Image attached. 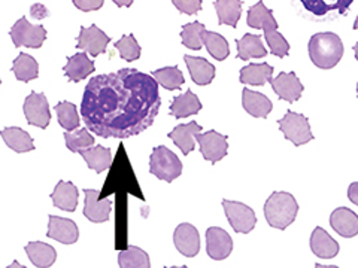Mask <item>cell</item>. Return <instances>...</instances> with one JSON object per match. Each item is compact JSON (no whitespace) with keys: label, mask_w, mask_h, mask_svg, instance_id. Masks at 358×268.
Segmentation results:
<instances>
[{"label":"cell","mask_w":358,"mask_h":268,"mask_svg":"<svg viewBox=\"0 0 358 268\" xmlns=\"http://www.w3.org/2000/svg\"><path fill=\"white\" fill-rule=\"evenodd\" d=\"M13 73L21 82H30L33 80H38L39 76V64L38 61L29 54L21 52L18 57L14 60L13 64Z\"/></svg>","instance_id":"4dcf8cb0"},{"label":"cell","mask_w":358,"mask_h":268,"mask_svg":"<svg viewBox=\"0 0 358 268\" xmlns=\"http://www.w3.org/2000/svg\"><path fill=\"white\" fill-rule=\"evenodd\" d=\"M78 198H80V193H78V188L72 182L60 181L55 185L51 194L52 204L64 211H75L78 206Z\"/></svg>","instance_id":"cb8c5ba5"},{"label":"cell","mask_w":358,"mask_h":268,"mask_svg":"<svg viewBox=\"0 0 358 268\" xmlns=\"http://www.w3.org/2000/svg\"><path fill=\"white\" fill-rule=\"evenodd\" d=\"M30 262L38 268H50L57 260V251L43 241H30L24 246Z\"/></svg>","instance_id":"603a6c76"},{"label":"cell","mask_w":358,"mask_h":268,"mask_svg":"<svg viewBox=\"0 0 358 268\" xmlns=\"http://www.w3.org/2000/svg\"><path fill=\"white\" fill-rule=\"evenodd\" d=\"M233 251V240L230 234L220 227L206 230V252L214 261H224Z\"/></svg>","instance_id":"8fae6325"},{"label":"cell","mask_w":358,"mask_h":268,"mask_svg":"<svg viewBox=\"0 0 358 268\" xmlns=\"http://www.w3.org/2000/svg\"><path fill=\"white\" fill-rule=\"evenodd\" d=\"M299 204L293 194L275 191L264 203V216L268 225L276 230H287L297 218Z\"/></svg>","instance_id":"3957f363"},{"label":"cell","mask_w":358,"mask_h":268,"mask_svg":"<svg viewBox=\"0 0 358 268\" xmlns=\"http://www.w3.org/2000/svg\"><path fill=\"white\" fill-rule=\"evenodd\" d=\"M9 36L13 39L15 48H41L45 39H47V30L43 26H33L26 17L20 18L9 31Z\"/></svg>","instance_id":"8992f818"},{"label":"cell","mask_w":358,"mask_h":268,"mask_svg":"<svg viewBox=\"0 0 358 268\" xmlns=\"http://www.w3.org/2000/svg\"><path fill=\"white\" fill-rule=\"evenodd\" d=\"M0 136H2L6 147L17 154L35 151V142H33L31 136L20 127H6L0 131Z\"/></svg>","instance_id":"d4e9b609"},{"label":"cell","mask_w":358,"mask_h":268,"mask_svg":"<svg viewBox=\"0 0 358 268\" xmlns=\"http://www.w3.org/2000/svg\"><path fill=\"white\" fill-rule=\"evenodd\" d=\"M166 268H188L187 265H179V267H166Z\"/></svg>","instance_id":"816d5d0a"},{"label":"cell","mask_w":358,"mask_h":268,"mask_svg":"<svg viewBox=\"0 0 358 268\" xmlns=\"http://www.w3.org/2000/svg\"><path fill=\"white\" fill-rule=\"evenodd\" d=\"M278 124L284 137L293 143L294 147H301V144H306L313 140L309 119L305 115L297 114V112L288 110L285 117L278 121Z\"/></svg>","instance_id":"5b68a950"},{"label":"cell","mask_w":358,"mask_h":268,"mask_svg":"<svg viewBox=\"0 0 358 268\" xmlns=\"http://www.w3.org/2000/svg\"><path fill=\"white\" fill-rule=\"evenodd\" d=\"M47 237L62 244H73L80 239V230L72 219L50 215Z\"/></svg>","instance_id":"9a60e30c"},{"label":"cell","mask_w":358,"mask_h":268,"mask_svg":"<svg viewBox=\"0 0 358 268\" xmlns=\"http://www.w3.org/2000/svg\"><path fill=\"white\" fill-rule=\"evenodd\" d=\"M357 96H358V84H357Z\"/></svg>","instance_id":"f5cc1de1"},{"label":"cell","mask_w":358,"mask_h":268,"mask_svg":"<svg viewBox=\"0 0 358 268\" xmlns=\"http://www.w3.org/2000/svg\"><path fill=\"white\" fill-rule=\"evenodd\" d=\"M272 89L275 94L281 98L285 100L288 103H294L301 97V93H303L305 87L301 85L300 80L294 72H281L275 80L272 77L271 81Z\"/></svg>","instance_id":"4fadbf2b"},{"label":"cell","mask_w":358,"mask_h":268,"mask_svg":"<svg viewBox=\"0 0 358 268\" xmlns=\"http://www.w3.org/2000/svg\"><path fill=\"white\" fill-rule=\"evenodd\" d=\"M76 39H78L76 50L88 52L93 59L99 57L100 54H105L108 43L110 42V38L103 30H100L96 24H93L92 27H81L80 36Z\"/></svg>","instance_id":"30bf717a"},{"label":"cell","mask_w":358,"mask_h":268,"mask_svg":"<svg viewBox=\"0 0 358 268\" xmlns=\"http://www.w3.org/2000/svg\"><path fill=\"white\" fill-rule=\"evenodd\" d=\"M96 66L87 57V52H76L72 57L67 59V64L63 67V72L67 76V80L78 84L88 75L94 73Z\"/></svg>","instance_id":"ac0fdd59"},{"label":"cell","mask_w":358,"mask_h":268,"mask_svg":"<svg viewBox=\"0 0 358 268\" xmlns=\"http://www.w3.org/2000/svg\"><path fill=\"white\" fill-rule=\"evenodd\" d=\"M173 243L179 253L187 258H194L200 252V234L192 223H179L173 232Z\"/></svg>","instance_id":"7c38bea8"},{"label":"cell","mask_w":358,"mask_h":268,"mask_svg":"<svg viewBox=\"0 0 358 268\" xmlns=\"http://www.w3.org/2000/svg\"><path fill=\"white\" fill-rule=\"evenodd\" d=\"M120 268H151L150 255L138 246H129L118 253Z\"/></svg>","instance_id":"d6a6232c"},{"label":"cell","mask_w":358,"mask_h":268,"mask_svg":"<svg viewBox=\"0 0 358 268\" xmlns=\"http://www.w3.org/2000/svg\"><path fill=\"white\" fill-rule=\"evenodd\" d=\"M352 2H354V0H338V2H336V3L333 5V9L339 10V14L343 15V14L346 13V9H348V8L351 6Z\"/></svg>","instance_id":"ee69618b"},{"label":"cell","mask_w":358,"mask_h":268,"mask_svg":"<svg viewBox=\"0 0 358 268\" xmlns=\"http://www.w3.org/2000/svg\"><path fill=\"white\" fill-rule=\"evenodd\" d=\"M310 61L320 69L329 70L343 57V43L341 38L331 31L313 35L308 43Z\"/></svg>","instance_id":"7a4b0ae2"},{"label":"cell","mask_w":358,"mask_h":268,"mask_svg":"<svg viewBox=\"0 0 358 268\" xmlns=\"http://www.w3.org/2000/svg\"><path fill=\"white\" fill-rule=\"evenodd\" d=\"M242 0H215L214 8L218 15V24L238 27L242 15Z\"/></svg>","instance_id":"f1b7e54d"},{"label":"cell","mask_w":358,"mask_h":268,"mask_svg":"<svg viewBox=\"0 0 358 268\" xmlns=\"http://www.w3.org/2000/svg\"><path fill=\"white\" fill-rule=\"evenodd\" d=\"M196 140L199 142L200 152L203 155V158L215 164L221 161L224 156L229 152V143L226 134H220L215 130H210L206 133H199L196 136Z\"/></svg>","instance_id":"9c48e42d"},{"label":"cell","mask_w":358,"mask_h":268,"mask_svg":"<svg viewBox=\"0 0 358 268\" xmlns=\"http://www.w3.org/2000/svg\"><path fill=\"white\" fill-rule=\"evenodd\" d=\"M222 209L231 228L238 234H250L257 225L255 211L241 201L222 200Z\"/></svg>","instance_id":"52a82bcc"},{"label":"cell","mask_w":358,"mask_h":268,"mask_svg":"<svg viewBox=\"0 0 358 268\" xmlns=\"http://www.w3.org/2000/svg\"><path fill=\"white\" fill-rule=\"evenodd\" d=\"M354 30H358V17L355 18V21H354V27H352Z\"/></svg>","instance_id":"f907efd6"},{"label":"cell","mask_w":358,"mask_h":268,"mask_svg":"<svg viewBox=\"0 0 358 268\" xmlns=\"http://www.w3.org/2000/svg\"><path fill=\"white\" fill-rule=\"evenodd\" d=\"M172 3L185 15H196L201 10V0H172Z\"/></svg>","instance_id":"60d3db41"},{"label":"cell","mask_w":358,"mask_h":268,"mask_svg":"<svg viewBox=\"0 0 358 268\" xmlns=\"http://www.w3.org/2000/svg\"><path fill=\"white\" fill-rule=\"evenodd\" d=\"M0 84H2V80H0Z\"/></svg>","instance_id":"db71d44e"},{"label":"cell","mask_w":358,"mask_h":268,"mask_svg":"<svg viewBox=\"0 0 358 268\" xmlns=\"http://www.w3.org/2000/svg\"><path fill=\"white\" fill-rule=\"evenodd\" d=\"M150 172L157 179L171 184L182 174V163L167 147H155L150 156Z\"/></svg>","instance_id":"277c9868"},{"label":"cell","mask_w":358,"mask_h":268,"mask_svg":"<svg viewBox=\"0 0 358 268\" xmlns=\"http://www.w3.org/2000/svg\"><path fill=\"white\" fill-rule=\"evenodd\" d=\"M115 50L118 51L120 57L127 63L136 61L138 59H141V45L133 35H124L120 40H117Z\"/></svg>","instance_id":"74e56055"},{"label":"cell","mask_w":358,"mask_h":268,"mask_svg":"<svg viewBox=\"0 0 358 268\" xmlns=\"http://www.w3.org/2000/svg\"><path fill=\"white\" fill-rule=\"evenodd\" d=\"M30 15L35 20H45L50 17V10L45 8L42 3H35L30 8Z\"/></svg>","instance_id":"7bdbcfd3"},{"label":"cell","mask_w":358,"mask_h":268,"mask_svg":"<svg viewBox=\"0 0 358 268\" xmlns=\"http://www.w3.org/2000/svg\"><path fill=\"white\" fill-rule=\"evenodd\" d=\"M151 76L157 81L160 87L169 89V91H175V89H179L185 80L182 72L179 70L178 66H171V67H163V69H157L151 73Z\"/></svg>","instance_id":"836d02e7"},{"label":"cell","mask_w":358,"mask_h":268,"mask_svg":"<svg viewBox=\"0 0 358 268\" xmlns=\"http://www.w3.org/2000/svg\"><path fill=\"white\" fill-rule=\"evenodd\" d=\"M201 110V103L199 97L192 91V89H188L187 93L173 97L169 112L171 115L181 119V118H188L192 115H197L199 112Z\"/></svg>","instance_id":"484cf974"},{"label":"cell","mask_w":358,"mask_h":268,"mask_svg":"<svg viewBox=\"0 0 358 268\" xmlns=\"http://www.w3.org/2000/svg\"><path fill=\"white\" fill-rule=\"evenodd\" d=\"M81 156L84 158V161L87 163L90 170H94L97 174L103 173L105 170H108L110 164H112V152L109 148L105 147H92L80 151Z\"/></svg>","instance_id":"4316f807"},{"label":"cell","mask_w":358,"mask_h":268,"mask_svg":"<svg viewBox=\"0 0 358 268\" xmlns=\"http://www.w3.org/2000/svg\"><path fill=\"white\" fill-rule=\"evenodd\" d=\"M246 24L252 29L263 30L264 33L278 30V22L273 17V10L268 9L263 0L250 8L248 17H246Z\"/></svg>","instance_id":"ffe728a7"},{"label":"cell","mask_w":358,"mask_h":268,"mask_svg":"<svg viewBox=\"0 0 358 268\" xmlns=\"http://www.w3.org/2000/svg\"><path fill=\"white\" fill-rule=\"evenodd\" d=\"M85 194V206H84V216L94 223H103L108 222L112 206H114V201L112 200H99V191L97 189H84Z\"/></svg>","instance_id":"5bb4252c"},{"label":"cell","mask_w":358,"mask_h":268,"mask_svg":"<svg viewBox=\"0 0 358 268\" xmlns=\"http://www.w3.org/2000/svg\"><path fill=\"white\" fill-rule=\"evenodd\" d=\"M242 106L254 118H267L273 109V105L267 96L259 91H252L250 88H243Z\"/></svg>","instance_id":"d6986e66"},{"label":"cell","mask_w":358,"mask_h":268,"mask_svg":"<svg viewBox=\"0 0 358 268\" xmlns=\"http://www.w3.org/2000/svg\"><path fill=\"white\" fill-rule=\"evenodd\" d=\"M72 3L83 13H92V10H99L102 8L105 0H72Z\"/></svg>","instance_id":"b9f144b4"},{"label":"cell","mask_w":358,"mask_h":268,"mask_svg":"<svg viewBox=\"0 0 358 268\" xmlns=\"http://www.w3.org/2000/svg\"><path fill=\"white\" fill-rule=\"evenodd\" d=\"M24 110V117L27 119V124L39 127L42 130L47 128L51 122V112L48 98L45 97L43 93H30L29 97L24 100L22 105Z\"/></svg>","instance_id":"ba28073f"},{"label":"cell","mask_w":358,"mask_h":268,"mask_svg":"<svg viewBox=\"0 0 358 268\" xmlns=\"http://www.w3.org/2000/svg\"><path fill=\"white\" fill-rule=\"evenodd\" d=\"M264 39L271 48V52L279 59H284L289 52V43L287 42V39L279 33L278 30L271 31V33H264Z\"/></svg>","instance_id":"f35d334b"},{"label":"cell","mask_w":358,"mask_h":268,"mask_svg":"<svg viewBox=\"0 0 358 268\" xmlns=\"http://www.w3.org/2000/svg\"><path fill=\"white\" fill-rule=\"evenodd\" d=\"M348 198L351 203L358 206V182H352L348 188Z\"/></svg>","instance_id":"f6af8a7d"},{"label":"cell","mask_w":358,"mask_h":268,"mask_svg":"<svg viewBox=\"0 0 358 268\" xmlns=\"http://www.w3.org/2000/svg\"><path fill=\"white\" fill-rule=\"evenodd\" d=\"M66 147L72 152H80L83 149L92 148L94 144V137L88 133L87 128H80L76 131H66L64 133Z\"/></svg>","instance_id":"8d00e7d4"},{"label":"cell","mask_w":358,"mask_h":268,"mask_svg":"<svg viewBox=\"0 0 358 268\" xmlns=\"http://www.w3.org/2000/svg\"><path fill=\"white\" fill-rule=\"evenodd\" d=\"M112 2H114L118 8H130L133 0H112Z\"/></svg>","instance_id":"bcb514c9"},{"label":"cell","mask_w":358,"mask_h":268,"mask_svg":"<svg viewBox=\"0 0 358 268\" xmlns=\"http://www.w3.org/2000/svg\"><path fill=\"white\" fill-rule=\"evenodd\" d=\"M273 67L267 63L248 64L241 69V82L252 87H262L272 81Z\"/></svg>","instance_id":"83f0119b"},{"label":"cell","mask_w":358,"mask_h":268,"mask_svg":"<svg viewBox=\"0 0 358 268\" xmlns=\"http://www.w3.org/2000/svg\"><path fill=\"white\" fill-rule=\"evenodd\" d=\"M162 107L159 84L136 69L93 76L87 84L81 115L100 137L127 139L150 128Z\"/></svg>","instance_id":"6da1fadb"},{"label":"cell","mask_w":358,"mask_h":268,"mask_svg":"<svg viewBox=\"0 0 358 268\" xmlns=\"http://www.w3.org/2000/svg\"><path fill=\"white\" fill-rule=\"evenodd\" d=\"M354 54H355V59L358 61V42L354 45Z\"/></svg>","instance_id":"681fc988"},{"label":"cell","mask_w":358,"mask_h":268,"mask_svg":"<svg viewBox=\"0 0 358 268\" xmlns=\"http://www.w3.org/2000/svg\"><path fill=\"white\" fill-rule=\"evenodd\" d=\"M303 6L317 17L326 15L329 10L333 9V5H329L326 0H300Z\"/></svg>","instance_id":"ab89813d"},{"label":"cell","mask_w":358,"mask_h":268,"mask_svg":"<svg viewBox=\"0 0 358 268\" xmlns=\"http://www.w3.org/2000/svg\"><path fill=\"white\" fill-rule=\"evenodd\" d=\"M201 133V127L197 122H188V124H179L176 126L167 136H169L176 147L181 149L184 155H188L189 152L194 151L196 147V136Z\"/></svg>","instance_id":"7402d4cb"},{"label":"cell","mask_w":358,"mask_h":268,"mask_svg":"<svg viewBox=\"0 0 358 268\" xmlns=\"http://www.w3.org/2000/svg\"><path fill=\"white\" fill-rule=\"evenodd\" d=\"M201 42H203L208 52L217 61H224L230 55V47L227 43V39H224V36H221L220 33L203 30L201 31Z\"/></svg>","instance_id":"1f68e13d"},{"label":"cell","mask_w":358,"mask_h":268,"mask_svg":"<svg viewBox=\"0 0 358 268\" xmlns=\"http://www.w3.org/2000/svg\"><path fill=\"white\" fill-rule=\"evenodd\" d=\"M54 110L57 112L59 124L66 131H75L80 127V115H78V109L71 102H60L55 105Z\"/></svg>","instance_id":"e575fe53"},{"label":"cell","mask_w":358,"mask_h":268,"mask_svg":"<svg viewBox=\"0 0 358 268\" xmlns=\"http://www.w3.org/2000/svg\"><path fill=\"white\" fill-rule=\"evenodd\" d=\"M238 45V59L242 61H248L251 59H263L267 55V51L259 35L246 33L242 39L236 40Z\"/></svg>","instance_id":"f546056e"},{"label":"cell","mask_w":358,"mask_h":268,"mask_svg":"<svg viewBox=\"0 0 358 268\" xmlns=\"http://www.w3.org/2000/svg\"><path fill=\"white\" fill-rule=\"evenodd\" d=\"M184 61L188 67V72L192 75V80L196 85H209L215 77V66L209 63L203 57H192V55H185Z\"/></svg>","instance_id":"44dd1931"},{"label":"cell","mask_w":358,"mask_h":268,"mask_svg":"<svg viewBox=\"0 0 358 268\" xmlns=\"http://www.w3.org/2000/svg\"><path fill=\"white\" fill-rule=\"evenodd\" d=\"M315 268H339L336 265H321V264H315Z\"/></svg>","instance_id":"c3c4849f"},{"label":"cell","mask_w":358,"mask_h":268,"mask_svg":"<svg viewBox=\"0 0 358 268\" xmlns=\"http://www.w3.org/2000/svg\"><path fill=\"white\" fill-rule=\"evenodd\" d=\"M6 268H27V267H24V265H21L18 261H13V264L10 265H8Z\"/></svg>","instance_id":"7dc6e473"},{"label":"cell","mask_w":358,"mask_h":268,"mask_svg":"<svg viewBox=\"0 0 358 268\" xmlns=\"http://www.w3.org/2000/svg\"><path fill=\"white\" fill-rule=\"evenodd\" d=\"M309 246H310L312 253L318 256V258H322V260H331L341 251L339 243L336 241L330 236V234L321 227H317L315 230L312 231Z\"/></svg>","instance_id":"e0dca14e"},{"label":"cell","mask_w":358,"mask_h":268,"mask_svg":"<svg viewBox=\"0 0 358 268\" xmlns=\"http://www.w3.org/2000/svg\"><path fill=\"white\" fill-rule=\"evenodd\" d=\"M330 225L341 237L352 239L358 236V215L348 207H338L331 211Z\"/></svg>","instance_id":"2e32d148"},{"label":"cell","mask_w":358,"mask_h":268,"mask_svg":"<svg viewBox=\"0 0 358 268\" xmlns=\"http://www.w3.org/2000/svg\"><path fill=\"white\" fill-rule=\"evenodd\" d=\"M206 30L205 24H201L199 21L188 22L181 30V42L184 47L193 51H200L203 47V42H201V31Z\"/></svg>","instance_id":"d590c367"}]
</instances>
